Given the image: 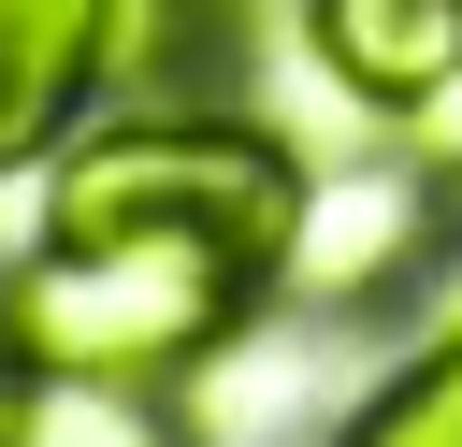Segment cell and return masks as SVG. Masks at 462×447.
<instances>
[{
    "label": "cell",
    "mask_w": 462,
    "mask_h": 447,
    "mask_svg": "<svg viewBox=\"0 0 462 447\" xmlns=\"http://www.w3.org/2000/svg\"><path fill=\"white\" fill-rule=\"evenodd\" d=\"M260 288H274L260 245L202 231V216H116V231H43L0 332L43 375H173V360L231 346L260 317Z\"/></svg>",
    "instance_id": "obj_1"
},
{
    "label": "cell",
    "mask_w": 462,
    "mask_h": 447,
    "mask_svg": "<svg viewBox=\"0 0 462 447\" xmlns=\"http://www.w3.org/2000/svg\"><path fill=\"white\" fill-rule=\"evenodd\" d=\"M116 216H202L231 245H260L289 274V231H303V159L245 115H130L101 144L58 159V216L43 231H116Z\"/></svg>",
    "instance_id": "obj_2"
},
{
    "label": "cell",
    "mask_w": 462,
    "mask_h": 447,
    "mask_svg": "<svg viewBox=\"0 0 462 447\" xmlns=\"http://www.w3.org/2000/svg\"><path fill=\"white\" fill-rule=\"evenodd\" d=\"M318 72L375 115H433L462 87V0H303Z\"/></svg>",
    "instance_id": "obj_3"
},
{
    "label": "cell",
    "mask_w": 462,
    "mask_h": 447,
    "mask_svg": "<svg viewBox=\"0 0 462 447\" xmlns=\"http://www.w3.org/2000/svg\"><path fill=\"white\" fill-rule=\"evenodd\" d=\"M116 72V0H0V173L43 159Z\"/></svg>",
    "instance_id": "obj_4"
},
{
    "label": "cell",
    "mask_w": 462,
    "mask_h": 447,
    "mask_svg": "<svg viewBox=\"0 0 462 447\" xmlns=\"http://www.w3.org/2000/svg\"><path fill=\"white\" fill-rule=\"evenodd\" d=\"M433 245V187L419 173H361L346 202H318L303 187V231H289V274L318 288V303H390V274Z\"/></svg>",
    "instance_id": "obj_5"
},
{
    "label": "cell",
    "mask_w": 462,
    "mask_h": 447,
    "mask_svg": "<svg viewBox=\"0 0 462 447\" xmlns=\"http://www.w3.org/2000/svg\"><path fill=\"white\" fill-rule=\"evenodd\" d=\"M14 447H188V418L159 404V375H43L29 360Z\"/></svg>",
    "instance_id": "obj_6"
},
{
    "label": "cell",
    "mask_w": 462,
    "mask_h": 447,
    "mask_svg": "<svg viewBox=\"0 0 462 447\" xmlns=\"http://www.w3.org/2000/svg\"><path fill=\"white\" fill-rule=\"evenodd\" d=\"M245 29H260V0H116V72L188 87V72H217Z\"/></svg>",
    "instance_id": "obj_7"
},
{
    "label": "cell",
    "mask_w": 462,
    "mask_h": 447,
    "mask_svg": "<svg viewBox=\"0 0 462 447\" xmlns=\"http://www.w3.org/2000/svg\"><path fill=\"white\" fill-rule=\"evenodd\" d=\"M346 447H462V317H448V332L346 418Z\"/></svg>",
    "instance_id": "obj_8"
},
{
    "label": "cell",
    "mask_w": 462,
    "mask_h": 447,
    "mask_svg": "<svg viewBox=\"0 0 462 447\" xmlns=\"http://www.w3.org/2000/svg\"><path fill=\"white\" fill-rule=\"evenodd\" d=\"M14 418H29V346L0 332V447H14Z\"/></svg>",
    "instance_id": "obj_9"
}]
</instances>
